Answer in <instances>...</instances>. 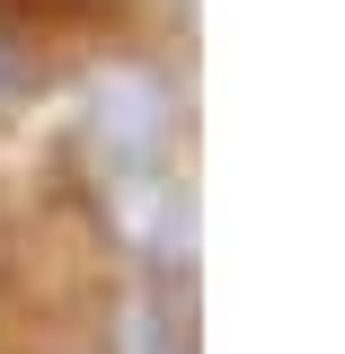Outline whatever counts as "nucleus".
Wrapping results in <instances>:
<instances>
[{
  "instance_id": "1",
  "label": "nucleus",
  "mask_w": 345,
  "mask_h": 354,
  "mask_svg": "<svg viewBox=\"0 0 345 354\" xmlns=\"http://www.w3.org/2000/svg\"><path fill=\"white\" fill-rule=\"evenodd\" d=\"M106 213H115V230H124L133 248H151V257H186V248H195V195H186V177H169L160 160L106 177Z\"/></svg>"
},
{
  "instance_id": "2",
  "label": "nucleus",
  "mask_w": 345,
  "mask_h": 354,
  "mask_svg": "<svg viewBox=\"0 0 345 354\" xmlns=\"http://www.w3.org/2000/svg\"><path fill=\"white\" fill-rule=\"evenodd\" d=\"M160 133H169V106H160V88L142 80V71H106V80L88 88V151H97L106 177L160 160Z\"/></svg>"
},
{
  "instance_id": "3",
  "label": "nucleus",
  "mask_w": 345,
  "mask_h": 354,
  "mask_svg": "<svg viewBox=\"0 0 345 354\" xmlns=\"http://www.w3.org/2000/svg\"><path fill=\"white\" fill-rule=\"evenodd\" d=\"M115 354H186V346H177V328L151 301H124L115 310Z\"/></svg>"
}]
</instances>
